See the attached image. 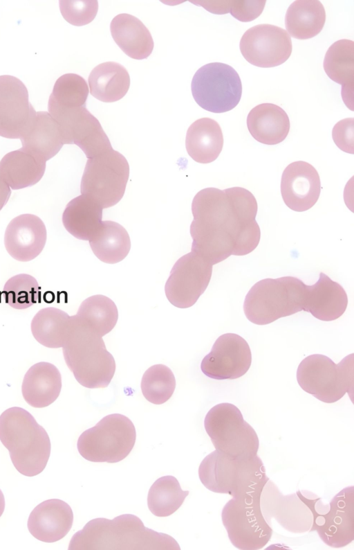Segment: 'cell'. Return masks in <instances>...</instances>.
Instances as JSON below:
<instances>
[{"instance_id":"cell-11","label":"cell","mask_w":354,"mask_h":550,"mask_svg":"<svg viewBox=\"0 0 354 550\" xmlns=\"http://www.w3.org/2000/svg\"><path fill=\"white\" fill-rule=\"evenodd\" d=\"M129 176L127 160L112 148L88 159L81 179V193L102 209L111 207L122 198Z\"/></svg>"},{"instance_id":"cell-43","label":"cell","mask_w":354,"mask_h":550,"mask_svg":"<svg viewBox=\"0 0 354 550\" xmlns=\"http://www.w3.org/2000/svg\"><path fill=\"white\" fill-rule=\"evenodd\" d=\"M11 195V188L0 176V211L7 204Z\"/></svg>"},{"instance_id":"cell-13","label":"cell","mask_w":354,"mask_h":550,"mask_svg":"<svg viewBox=\"0 0 354 550\" xmlns=\"http://www.w3.org/2000/svg\"><path fill=\"white\" fill-rule=\"evenodd\" d=\"M191 89L201 107L214 113H223L234 109L239 103L242 84L238 73L231 66L212 62L197 70Z\"/></svg>"},{"instance_id":"cell-27","label":"cell","mask_w":354,"mask_h":550,"mask_svg":"<svg viewBox=\"0 0 354 550\" xmlns=\"http://www.w3.org/2000/svg\"><path fill=\"white\" fill-rule=\"evenodd\" d=\"M46 167V161L20 148L3 157L0 176L12 190H19L38 183Z\"/></svg>"},{"instance_id":"cell-33","label":"cell","mask_w":354,"mask_h":550,"mask_svg":"<svg viewBox=\"0 0 354 550\" xmlns=\"http://www.w3.org/2000/svg\"><path fill=\"white\" fill-rule=\"evenodd\" d=\"M70 316L54 307L42 308L33 317L30 329L32 336L42 346L62 348L68 327Z\"/></svg>"},{"instance_id":"cell-29","label":"cell","mask_w":354,"mask_h":550,"mask_svg":"<svg viewBox=\"0 0 354 550\" xmlns=\"http://www.w3.org/2000/svg\"><path fill=\"white\" fill-rule=\"evenodd\" d=\"M324 69L333 81L342 85V96L345 104H353L354 86V42L339 39L326 53Z\"/></svg>"},{"instance_id":"cell-44","label":"cell","mask_w":354,"mask_h":550,"mask_svg":"<svg viewBox=\"0 0 354 550\" xmlns=\"http://www.w3.org/2000/svg\"><path fill=\"white\" fill-rule=\"evenodd\" d=\"M5 509V499L4 495L0 489V517L2 515Z\"/></svg>"},{"instance_id":"cell-39","label":"cell","mask_w":354,"mask_h":550,"mask_svg":"<svg viewBox=\"0 0 354 550\" xmlns=\"http://www.w3.org/2000/svg\"><path fill=\"white\" fill-rule=\"evenodd\" d=\"M60 12L69 24L80 26L91 23L98 10L96 0L59 1Z\"/></svg>"},{"instance_id":"cell-22","label":"cell","mask_w":354,"mask_h":550,"mask_svg":"<svg viewBox=\"0 0 354 550\" xmlns=\"http://www.w3.org/2000/svg\"><path fill=\"white\" fill-rule=\"evenodd\" d=\"M62 389V375L53 364L40 362L24 375L21 393L25 401L35 408H44L54 402Z\"/></svg>"},{"instance_id":"cell-41","label":"cell","mask_w":354,"mask_h":550,"mask_svg":"<svg viewBox=\"0 0 354 550\" xmlns=\"http://www.w3.org/2000/svg\"><path fill=\"white\" fill-rule=\"evenodd\" d=\"M266 3L265 0L230 1V12L240 21H251L261 14Z\"/></svg>"},{"instance_id":"cell-7","label":"cell","mask_w":354,"mask_h":550,"mask_svg":"<svg viewBox=\"0 0 354 550\" xmlns=\"http://www.w3.org/2000/svg\"><path fill=\"white\" fill-rule=\"evenodd\" d=\"M299 499L313 515L310 531H317L328 547H344L354 540V487H346L328 504L315 494L297 490Z\"/></svg>"},{"instance_id":"cell-40","label":"cell","mask_w":354,"mask_h":550,"mask_svg":"<svg viewBox=\"0 0 354 550\" xmlns=\"http://www.w3.org/2000/svg\"><path fill=\"white\" fill-rule=\"evenodd\" d=\"M354 118H346L337 122L332 131L335 145L342 151L353 154Z\"/></svg>"},{"instance_id":"cell-5","label":"cell","mask_w":354,"mask_h":550,"mask_svg":"<svg viewBox=\"0 0 354 550\" xmlns=\"http://www.w3.org/2000/svg\"><path fill=\"white\" fill-rule=\"evenodd\" d=\"M0 441L21 474L36 476L46 468L50 454L49 436L26 409L13 407L0 415Z\"/></svg>"},{"instance_id":"cell-30","label":"cell","mask_w":354,"mask_h":550,"mask_svg":"<svg viewBox=\"0 0 354 550\" xmlns=\"http://www.w3.org/2000/svg\"><path fill=\"white\" fill-rule=\"evenodd\" d=\"M88 80L91 94L104 103L120 100L130 86L127 70L115 62H106L95 66L91 71Z\"/></svg>"},{"instance_id":"cell-42","label":"cell","mask_w":354,"mask_h":550,"mask_svg":"<svg viewBox=\"0 0 354 550\" xmlns=\"http://www.w3.org/2000/svg\"><path fill=\"white\" fill-rule=\"evenodd\" d=\"M207 10L214 14H225L230 12V1H196Z\"/></svg>"},{"instance_id":"cell-12","label":"cell","mask_w":354,"mask_h":550,"mask_svg":"<svg viewBox=\"0 0 354 550\" xmlns=\"http://www.w3.org/2000/svg\"><path fill=\"white\" fill-rule=\"evenodd\" d=\"M259 496L230 499L221 512L229 540L241 550H259L265 547L272 529L263 516Z\"/></svg>"},{"instance_id":"cell-25","label":"cell","mask_w":354,"mask_h":550,"mask_svg":"<svg viewBox=\"0 0 354 550\" xmlns=\"http://www.w3.org/2000/svg\"><path fill=\"white\" fill-rule=\"evenodd\" d=\"M22 150L44 161L55 157L64 145L57 123L47 112H37L28 132L20 139Z\"/></svg>"},{"instance_id":"cell-23","label":"cell","mask_w":354,"mask_h":550,"mask_svg":"<svg viewBox=\"0 0 354 550\" xmlns=\"http://www.w3.org/2000/svg\"><path fill=\"white\" fill-rule=\"evenodd\" d=\"M248 129L257 141L266 145L282 142L290 130V121L286 112L272 103H261L249 112Z\"/></svg>"},{"instance_id":"cell-14","label":"cell","mask_w":354,"mask_h":550,"mask_svg":"<svg viewBox=\"0 0 354 550\" xmlns=\"http://www.w3.org/2000/svg\"><path fill=\"white\" fill-rule=\"evenodd\" d=\"M48 113L57 123L64 144H75L88 159L112 149L99 121L86 107L62 108L48 105Z\"/></svg>"},{"instance_id":"cell-8","label":"cell","mask_w":354,"mask_h":550,"mask_svg":"<svg viewBox=\"0 0 354 550\" xmlns=\"http://www.w3.org/2000/svg\"><path fill=\"white\" fill-rule=\"evenodd\" d=\"M297 380L304 391L322 402H335L346 393L352 400L354 354L346 355L338 364L324 355H310L299 364Z\"/></svg>"},{"instance_id":"cell-37","label":"cell","mask_w":354,"mask_h":550,"mask_svg":"<svg viewBox=\"0 0 354 550\" xmlns=\"http://www.w3.org/2000/svg\"><path fill=\"white\" fill-rule=\"evenodd\" d=\"M140 387L147 400L155 405H161L173 395L176 379L168 366L161 364H155L144 373Z\"/></svg>"},{"instance_id":"cell-24","label":"cell","mask_w":354,"mask_h":550,"mask_svg":"<svg viewBox=\"0 0 354 550\" xmlns=\"http://www.w3.org/2000/svg\"><path fill=\"white\" fill-rule=\"evenodd\" d=\"M110 30L115 42L129 57L142 60L151 55L153 38L137 17L126 13L118 15L112 19Z\"/></svg>"},{"instance_id":"cell-38","label":"cell","mask_w":354,"mask_h":550,"mask_svg":"<svg viewBox=\"0 0 354 550\" xmlns=\"http://www.w3.org/2000/svg\"><path fill=\"white\" fill-rule=\"evenodd\" d=\"M5 302L10 307L24 310L35 305L39 298V287L35 277L19 274L10 278L3 289Z\"/></svg>"},{"instance_id":"cell-4","label":"cell","mask_w":354,"mask_h":550,"mask_svg":"<svg viewBox=\"0 0 354 550\" xmlns=\"http://www.w3.org/2000/svg\"><path fill=\"white\" fill-rule=\"evenodd\" d=\"M62 352L67 366L82 386L88 389L109 386L115 371L113 356L102 337L76 314L70 316Z\"/></svg>"},{"instance_id":"cell-17","label":"cell","mask_w":354,"mask_h":550,"mask_svg":"<svg viewBox=\"0 0 354 550\" xmlns=\"http://www.w3.org/2000/svg\"><path fill=\"white\" fill-rule=\"evenodd\" d=\"M36 114L24 84L12 76H0V136L20 139L31 127Z\"/></svg>"},{"instance_id":"cell-35","label":"cell","mask_w":354,"mask_h":550,"mask_svg":"<svg viewBox=\"0 0 354 550\" xmlns=\"http://www.w3.org/2000/svg\"><path fill=\"white\" fill-rule=\"evenodd\" d=\"M188 495L189 491L181 489L176 477L163 476L156 480L149 490L148 508L157 517H167L180 507Z\"/></svg>"},{"instance_id":"cell-19","label":"cell","mask_w":354,"mask_h":550,"mask_svg":"<svg viewBox=\"0 0 354 550\" xmlns=\"http://www.w3.org/2000/svg\"><path fill=\"white\" fill-rule=\"evenodd\" d=\"M47 231L38 216L25 213L14 218L4 233V246L8 254L20 262H28L37 257L44 249Z\"/></svg>"},{"instance_id":"cell-21","label":"cell","mask_w":354,"mask_h":550,"mask_svg":"<svg viewBox=\"0 0 354 550\" xmlns=\"http://www.w3.org/2000/svg\"><path fill=\"white\" fill-rule=\"evenodd\" d=\"M73 513L71 506L59 499H47L37 505L28 520L29 532L44 542L62 539L71 530Z\"/></svg>"},{"instance_id":"cell-31","label":"cell","mask_w":354,"mask_h":550,"mask_svg":"<svg viewBox=\"0 0 354 550\" xmlns=\"http://www.w3.org/2000/svg\"><path fill=\"white\" fill-rule=\"evenodd\" d=\"M325 21V10L319 1L297 0L286 11L285 26L287 33L294 38L307 39L321 32Z\"/></svg>"},{"instance_id":"cell-15","label":"cell","mask_w":354,"mask_h":550,"mask_svg":"<svg viewBox=\"0 0 354 550\" xmlns=\"http://www.w3.org/2000/svg\"><path fill=\"white\" fill-rule=\"evenodd\" d=\"M212 265L194 251L180 257L174 265L165 283L168 301L176 308L194 305L207 287Z\"/></svg>"},{"instance_id":"cell-32","label":"cell","mask_w":354,"mask_h":550,"mask_svg":"<svg viewBox=\"0 0 354 550\" xmlns=\"http://www.w3.org/2000/svg\"><path fill=\"white\" fill-rule=\"evenodd\" d=\"M95 256L102 262L114 264L122 261L131 249V240L127 230L120 224L102 221L95 236L89 240Z\"/></svg>"},{"instance_id":"cell-2","label":"cell","mask_w":354,"mask_h":550,"mask_svg":"<svg viewBox=\"0 0 354 550\" xmlns=\"http://www.w3.org/2000/svg\"><path fill=\"white\" fill-rule=\"evenodd\" d=\"M192 251L212 265L233 254L241 236L252 224L241 222L225 191L216 188L198 192L192 201Z\"/></svg>"},{"instance_id":"cell-34","label":"cell","mask_w":354,"mask_h":550,"mask_svg":"<svg viewBox=\"0 0 354 550\" xmlns=\"http://www.w3.org/2000/svg\"><path fill=\"white\" fill-rule=\"evenodd\" d=\"M76 315L102 337L115 327L118 319V311L111 299L97 294L84 300Z\"/></svg>"},{"instance_id":"cell-26","label":"cell","mask_w":354,"mask_h":550,"mask_svg":"<svg viewBox=\"0 0 354 550\" xmlns=\"http://www.w3.org/2000/svg\"><path fill=\"white\" fill-rule=\"evenodd\" d=\"M102 209L93 199L82 194L67 204L62 214L63 225L75 238L89 241L102 226Z\"/></svg>"},{"instance_id":"cell-16","label":"cell","mask_w":354,"mask_h":550,"mask_svg":"<svg viewBox=\"0 0 354 550\" xmlns=\"http://www.w3.org/2000/svg\"><path fill=\"white\" fill-rule=\"evenodd\" d=\"M242 55L251 64L262 68L279 66L292 53V41L287 31L271 24L251 27L243 35L239 44Z\"/></svg>"},{"instance_id":"cell-10","label":"cell","mask_w":354,"mask_h":550,"mask_svg":"<svg viewBox=\"0 0 354 550\" xmlns=\"http://www.w3.org/2000/svg\"><path fill=\"white\" fill-rule=\"evenodd\" d=\"M136 438L132 421L122 414H112L82 432L77 447L80 455L89 461L117 463L129 454Z\"/></svg>"},{"instance_id":"cell-20","label":"cell","mask_w":354,"mask_h":550,"mask_svg":"<svg viewBox=\"0 0 354 550\" xmlns=\"http://www.w3.org/2000/svg\"><path fill=\"white\" fill-rule=\"evenodd\" d=\"M321 183L317 170L303 161L290 163L283 170L281 193L286 205L302 212L312 208L320 195Z\"/></svg>"},{"instance_id":"cell-6","label":"cell","mask_w":354,"mask_h":550,"mask_svg":"<svg viewBox=\"0 0 354 550\" xmlns=\"http://www.w3.org/2000/svg\"><path fill=\"white\" fill-rule=\"evenodd\" d=\"M198 477L210 491L227 494L234 498L261 495L270 480L258 455L248 460H234L217 450L201 461Z\"/></svg>"},{"instance_id":"cell-28","label":"cell","mask_w":354,"mask_h":550,"mask_svg":"<svg viewBox=\"0 0 354 550\" xmlns=\"http://www.w3.org/2000/svg\"><path fill=\"white\" fill-rule=\"evenodd\" d=\"M223 145V136L218 123L210 118L194 121L188 128L185 147L188 154L196 162L209 163L216 160Z\"/></svg>"},{"instance_id":"cell-3","label":"cell","mask_w":354,"mask_h":550,"mask_svg":"<svg viewBox=\"0 0 354 550\" xmlns=\"http://www.w3.org/2000/svg\"><path fill=\"white\" fill-rule=\"evenodd\" d=\"M69 550H180L171 536L147 528L141 520L124 514L95 518L72 537Z\"/></svg>"},{"instance_id":"cell-36","label":"cell","mask_w":354,"mask_h":550,"mask_svg":"<svg viewBox=\"0 0 354 550\" xmlns=\"http://www.w3.org/2000/svg\"><path fill=\"white\" fill-rule=\"evenodd\" d=\"M86 80L75 73H66L55 82L48 105L62 108L86 107L88 95Z\"/></svg>"},{"instance_id":"cell-1","label":"cell","mask_w":354,"mask_h":550,"mask_svg":"<svg viewBox=\"0 0 354 550\" xmlns=\"http://www.w3.org/2000/svg\"><path fill=\"white\" fill-rule=\"evenodd\" d=\"M347 305L343 287L320 272L313 285L293 276L258 281L245 296L243 311L257 325L269 324L302 310L321 321H330L339 318Z\"/></svg>"},{"instance_id":"cell-18","label":"cell","mask_w":354,"mask_h":550,"mask_svg":"<svg viewBox=\"0 0 354 550\" xmlns=\"http://www.w3.org/2000/svg\"><path fill=\"white\" fill-rule=\"evenodd\" d=\"M251 363V351L245 339L237 334L225 333L217 338L203 357L201 369L214 380H234L245 375Z\"/></svg>"},{"instance_id":"cell-9","label":"cell","mask_w":354,"mask_h":550,"mask_svg":"<svg viewBox=\"0 0 354 550\" xmlns=\"http://www.w3.org/2000/svg\"><path fill=\"white\" fill-rule=\"evenodd\" d=\"M204 427L215 449L229 459L248 460L257 455L258 436L234 405L214 406L205 417Z\"/></svg>"}]
</instances>
